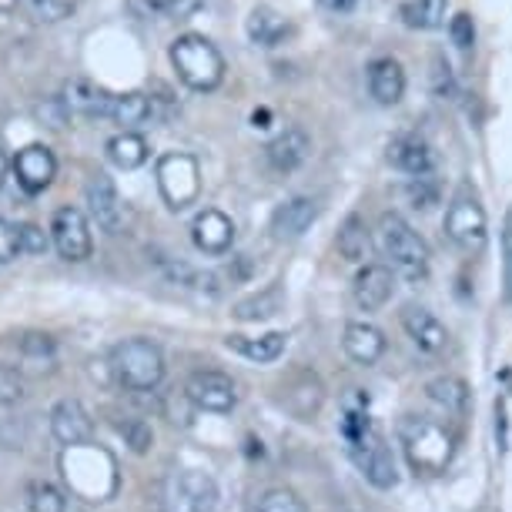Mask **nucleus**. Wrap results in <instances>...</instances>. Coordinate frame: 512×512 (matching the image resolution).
<instances>
[{"label": "nucleus", "instance_id": "nucleus-1", "mask_svg": "<svg viewBox=\"0 0 512 512\" xmlns=\"http://www.w3.org/2000/svg\"><path fill=\"white\" fill-rule=\"evenodd\" d=\"M342 439L345 449H349L352 462L359 466L365 482L382 492H389L399 486V466H395V456L385 442L382 429L375 425V419L365 409H345L342 415Z\"/></svg>", "mask_w": 512, "mask_h": 512}, {"label": "nucleus", "instance_id": "nucleus-2", "mask_svg": "<svg viewBox=\"0 0 512 512\" xmlns=\"http://www.w3.org/2000/svg\"><path fill=\"white\" fill-rule=\"evenodd\" d=\"M395 436H399L405 462L412 466L415 476H439L456 459V436H452V429L429 419V415H402Z\"/></svg>", "mask_w": 512, "mask_h": 512}, {"label": "nucleus", "instance_id": "nucleus-3", "mask_svg": "<svg viewBox=\"0 0 512 512\" xmlns=\"http://www.w3.org/2000/svg\"><path fill=\"white\" fill-rule=\"evenodd\" d=\"M375 235H379V248H382V255L389 258L392 272H399L405 282H412V285L429 278V265H432L429 245H425L419 231L402 215L385 211L379 218V231H375Z\"/></svg>", "mask_w": 512, "mask_h": 512}, {"label": "nucleus", "instance_id": "nucleus-4", "mask_svg": "<svg viewBox=\"0 0 512 512\" xmlns=\"http://www.w3.org/2000/svg\"><path fill=\"white\" fill-rule=\"evenodd\" d=\"M171 64L191 91H215L225 81V57L201 34H181L171 44Z\"/></svg>", "mask_w": 512, "mask_h": 512}, {"label": "nucleus", "instance_id": "nucleus-5", "mask_svg": "<svg viewBox=\"0 0 512 512\" xmlns=\"http://www.w3.org/2000/svg\"><path fill=\"white\" fill-rule=\"evenodd\" d=\"M111 369L118 382L131 392H151L164 379V355L148 338H128L111 355Z\"/></svg>", "mask_w": 512, "mask_h": 512}, {"label": "nucleus", "instance_id": "nucleus-6", "mask_svg": "<svg viewBox=\"0 0 512 512\" xmlns=\"http://www.w3.org/2000/svg\"><path fill=\"white\" fill-rule=\"evenodd\" d=\"M446 238L466 255H479L489 241V218L479 195L469 185H462L449 201L446 211Z\"/></svg>", "mask_w": 512, "mask_h": 512}, {"label": "nucleus", "instance_id": "nucleus-7", "mask_svg": "<svg viewBox=\"0 0 512 512\" xmlns=\"http://www.w3.org/2000/svg\"><path fill=\"white\" fill-rule=\"evenodd\" d=\"M164 512H218V482L201 469H181L164 482Z\"/></svg>", "mask_w": 512, "mask_h": 512}, {"label": "nucleus", "instance_id": "nucleus-8", "mask_svg": "<svg viewBox=\"0 0 512 512\" xmlns=\"http://www.w3.org/2000/svg\"><path fill=\"white\" fill-rule=\"evenodd\" d=\"M158 188L164 201H168V208L185 211L188 205H195L201 191L198 161L185 151H171L158 158Z\"/></svg>", "mask_w": 512, "mask_h": 512}, {"label": "nucleus", "instance_id": "nucleus-9", "mask_svg": "<svg viewBox=\"0 0 512 512\" xmlns=\"http://www.w3.org/2000/svg\"><path fill=\"white\" fill-rule=\"evenodd\" d=\"M51 241H54V248L61 251V258H67V262H84V258H91V248H94L88 218H84L77 208H57L54 211Z\"/></svg>", "mask_w": 512, "mask_h": 512}, {"label": "nucleus", "instance_id": "nucleus-10", "mask_svg": "<svg viewBox=\"0 0 512 512\" xmlns=\"http://www.w3.org/2000/svg\"><path fill=\"white\" fill-rule=\"evenodd\" d=\"M278 402H282L298 422H312L315 415L322 412V405H325V385H322V379H318L315 372L298 369L292 379L282 385Z\"/></svg>", "mask_w": 512, "mask_h": 512}, {"label": "nucleus", "instance_id": "nucleus-11", "mask_svg": "<svg viewBox=\"0 0 512 512\" xmlns=\"http://www.w3.org/2000/svg\"><path fill=\"white\" fill-rule=\"evenodd\" d=\"M185 395L191 405H198L205 412H231L238 402L235 382L225 372H195L185 385Z\"/></svg>", "mask_w": 512, "mask_h": 512}, {"label": "nucleus", "instance_id": "nucleus-12", "mask_svg": "<svg viewBox=\"0 0 512 512\" xmlns=\"http://www.w3.org/2000/svg\"><path fill=\"white\" fill-rule=\"evenodd\" d=\"M389 161L409 178H425L436 171V151H432V144L425 141L422 134H412V131L395 134L389 141Z\"/></svg>", "mask_w": 512, "mask_h": 512}, {"label": "nucleus", "instance_id": "nucleus-13", "mask_svg": "<svg viewBox=\"0 0 512 512\" xmlns=\"http://www.w3.org/2000/svg\"><path fill=\"white\" fill-rule=\"evenodd\" d=\"M399 318H402L405 335L412 338V345H415L419 352H425V355L446 352V345H449V328L442 325L439 318L429 312V308H422V305H405Z\"/></svg>", "mask_w": 512, "mask_h": 512}, {"label": "nucleus", "instance_id": "nucleus-14", "mask_svg": "<svg viewBox=\"0 0 512 512\" xmlns=\"http://www.w3.org/2000/svg\"><path fill=\"white\" fill-rule=\"evenodd\" d=\"M395 292V272L389 265H362V272L352 282V298L362 312H379L382 305H389V298Z\"/></svg>", "mask_w": 512, "mask_h": 512}, {"label": "nucleus", "instance_id": "nucleus-15", "mask_svg": "<svg viewBox=\"0 0 512 512\" xmlns=\"http://www.w3.org/2000/svg\"><path fill=\"white\" fill-rule=\"evenodd\" d=\"M308 154H312V138H308L305 128H285L278 138L265 148V158H268V168L278 171V175H292L298 171L302 164L308 161Z\"/></svg>", "mask_w": 512, "mask_h": 512}, {"label": "nucleus", "instance_id": "nucleus-16", "mask_svg": "<svg viewBox=\"0 0 512 512\" xmlns=\"http://www.w3.org/2000/svg\"><path fill=\"white\" fill-rule=\"evenodd\" d=\"M318 215H322V205H318V198H305V195L288 198L285 205L275 208V215H272V235L278 241L302 238L305 231L318 221Z\"/></svg>", "mask_w": 512, "mask_h": 512}, {"label": "nucleus", "instance_id": "nucleus-17", "mask_svg": "<svg viewBox=\"0 0 512 512\" xmlns=\"http://www.w3.org/2000/svg\"><path fill=\"white\" fill-rule=\"evenodd\" d=\"M51 432H54V439L64 442L67 449H77L91 439L94 422H91V415L81 402L64 399V402H57L54 412H51Z\"/></svg>", "mask_w": 512, "mask_h": 512}, {"label": "nucleus", "instance_id": "nucleus-18", "mask_svg": "<svg viewBox=\"0 0 512 512\" xmlns=\"http://www.w3.org/2000/svg\"><path fill=\"white\" fill-rule=\"evenodd\" d=\"M191 238H195L198 251H205V255H225L235 245V221L225 211L205 208L195 218V225H191Z\"/></svg>", "mask_w": 512, "mask_h": 512}, {"label": "nucleus", "instance_id": "nucleus-19", "mask_svg": "<svg viewBox=\"0 0 512 512\" xmlns=\"http://www.w3.org/2000/svg\"><path fill=\"white\" fill-rule=\"evenodd\" d=\"M14 171H17L21 188L37 195V191L51 188V181L57 175V161H54L51 148H44V144H31V148H24L14 158Z\"/></svg>", "mask_w": 512, "mask_h": 512}, {"label": "nucleus", "instance_id": "nucleus-20", "mask_svg": "<svg viewBox=\"0 0 512 512\" xmlns=\"http://www.w3.org/2000/svg\"><path fill=\"white\" fill-rule=\"evenodd\" d=\"M342 349L352 362L375 365L385 355V349H389V342H385L382 328H375L372 322H349L342 335Z\"/></svg>", "mask_w": 512, "mask_h": 512}, {"label": "nucleus", "instance_id": "nucleus-21", "mask_svg": "<svg viewBox=\"0 0 512 512\" xmlns=\"http://www.w3.org/2000/svg\"><path fill=\"white\" fill-rule=\"evenodd\" d=\"M369 94L382 108H395L405 94V71L395 57H375L369 64Z\"/></svg>", "mask_w": 512, "mask_h": 512}, {"label": "nucleus", "instance_id": "nucleus-22", "mask_svg": "<svg viewBox=\"0 0 512 512\" xmlns=\"http://www.w3.org/2000/svg\"><path fill=\"white\" fill-rule=\"evenodd\" d=\"M88 205H91L94 221H98L104 231H118L121 228L124 205H121L118 188H114V181L108 175H94L91 178V185H88Z\"/></svg>", "mask_w": 512, "mask_h": 512}, {"label": "nucleus", "instance_id": "nucleus-23", "mask_svg": "<svg viewBox=\"0 0 512 512\" xmlns=\"http://www.w3.org/2000/svg\"><path fill=\"white\" fill-rule=\"evenodd\" d=\"M225 345L231 352H238L241 359L248 362H258V365H268V362H278L285 355V345H288V335L285 332H265V335H228Z\"/></svg>", "mask_w": 512, "mask_h": 512}, {"label": "nucleus", "instance_id": "nucleus-24", "mask_svg": "<svg viewBox=\"0 0 512 512\" xmlns=\"http://www.w3.org/2000/svg\"><path fill=\"white\" fill-rule=\"evenodd\" d=\"M61 101L67 111H77V114H84V118H111V108H114V94H108L91 81L67 84Z\"/></svg>", "mask_w": 512, "mask_h": 512}, {"label": "nucleus", "instance_id": "nucleus-25", "mask_svg": "<svg viewBox=\"0 0 512 512\" xmlns=\"http://www.w3.org/2000/svg\"><path fill=\"white\" fill-rule=\"evenodd\" d=\"M425 399L449 419H462L469 412V385L456 375H439V379L425 385Z\"/></svg>", "mask_w": 512, "mask_h": 512}, {"label": "nucleus", "instance_id": "nucleus-26", "mask_svg": "<svg viewBox=\"0 0 512 512\" xmlns=\"http://www.w3.org/2000/svg\"><path fill=\"white\" fill-rule=\"evenodd\" d=\"M245 31L251 37V44L258 47H275L285 41L288 34V21L278 11H272V7H255V11L248 14L245 21Z\"/></svg>", "mask_w": 512, "mask_h": 512}, {"label": "nucleus", "instance_id": "nucleus-27", "mask_svg": "<svg viewBox=\"0 0 512 512\" xmlns=\"http://www.w3.org/2000/svg\"><path fill=\"white\" fill-rule=\"evenodd\" d=\"M338 255L345 258V262L352 265H365V258L372 255V235L369 228H365V221L359 215H349L345 218L342 231H338Z\"/></svg>", "mask_w": 512, "mask_h": 512}, {"label": "nucleus", "instance_id": "nucleus-28", "mask_svg": "<svg viewBox=\"0 0 512 512\" xmlns=\"http://www.w3.org/2000/svg\"><path fill=\"white\" fill-rule=\"evenodd\" d=\"M108 158H111L114 168L134 171L148 161V141H144L141 134H131V131L114 134V138L108 141Z\"/></svg>", "mask_w": 512, "mask_h": 512}, {"label": "nucleus", "instance_id": "nucleus-29", "mask_svg": "<svg viewBox=\"0 0 512 512\" xmlns=\"http://www.w3.org/2000/svg\"><path fill=\"white\" fill-rule=\"evenodd\" d=\"M446 7L449 0H405L399 14L412 31H436L446 21Z\"/></svg>", "mask_w": 512, "mask_h": 512}, {"label": "nucleus", "instance_id": "nucleus-30", "mask_svg": "<svg viewBox=\"0 0 512 512\" xmlns=\"http://www.w3.org/2000/svg\"><path fill=\"white\" fill-rule=\"evenodd\" d=\"M282 288L272 285V288H265V292H258V295H248V298H241V302L235 305V315L238 322H265V318H272L282 312Z\"/></svg>", "mask_w": 512, "mask_h": 512}, {"label": "nucleus", "instance_id": "nucleus-31", "mask_svg": "<svg viewBox=\"0 0 512 512\" xmlns=\"http://www.w3.org/2000/svg\"><path fill=\"white\" fill-rule=\"evenodd\" d=\"M111 118L118 124H128V128H134V124H144V121L154 118V101L148 98V94H141V91L114 94Z\"/></svg>", "mask_w": 512, "mask_h": 512}, {"label": "nucleus", "instance_id": "nucleus-32", "mask_svg": "<svg viewBox=\"0 0 512 512\" xmlns=\"http://www.w3.org/2000/svg\"><path fill=\"white\" fill-rule=\"evenodd\" d=\"M27 506H31V512H71L74 502L51 482H31L27 486Z\"/></svg>", "mask_w": 512, "mask_h": 512}, {"label": "nucleus", "instance_id": "nucleus-33", "mask_svg": "<svg viewBox=\"0 0 512 512\" xmlns=\"http://www.w3.org/2000/svg\"><path fill=\"white\" fill-rule=\"evenodd\" d=\"M251 512H308V506L295 489L278 486V489L262 492V496L255 499V506H251Z\"/></svg>", "mask_w": 512, "mask_h": 512}, {"label": "nucleus", "instance_id": "nucleus-34", "mask_svg": "<svg viewBox=\"0 0 512 512\" xmlns=\"http://www.w3.org/2000/svg\"><path fill=\"white\" fill-rule=\"evenodd\" d=\"M164 272L171 275V282H178V285H185V288H195V292H208V295H218V278L211 275V272H198V268H191V265H164Z\"/></svg>", "mask_w": 512, "mask_h": 512}, {"label": "nucleus", "instance_id": "nucleus-35", "mask_svg": "<svg viewBox=\"0 0 512 512\" xmlns=\"http://www.w3.org/2000/svg\"><path fill=\"white\" fill-rule=\"evenodd\" d=\"M138 7L148 17H178V21H185V17L205 7V0H138Z\"/></svg>", "mask_w": 512, "mask_h": 512}, {"label": "nucleus", "instance_id": "nucleus-36", "mask_svg": "<svg viewBox=\"0 0 512 512\" xmlns=\"http://www.w3.org/2000/svg\"><path fill=\"white\" fill-rule=\"evenodd\" d=\"M405 198H409V205H412L415 211H432V208L439 205L442 188H439V181L432 178V175L412 178L409 185H405Z\"/></svg>", "mask_w": 512, "mask_h": 512}, {"label": "nucleus", "instance_id": "nucleus-37", "mask_svg": "<svg viewBox=\"0 0 512 512\" xmlns=\"http://www.w3.org/2000/svg\"><path fill=\"white\" fill-rule=\"evenodd\" d=\"M118 436L128 442L131 452H138V456H144L151 446H154V432H151V425L148 422H141V419H124L118 422Z\"/></svg>", "mask_w": 512, "mask_h": 512}, {"label": "nucleus", "instance_id": "nucleus-38", "mask_svg": "<svg viewBox=\"0 0 512 512\" xmlns=\"http://www.w3.org/2000/svg\"><path fill=\"white\" fill-rule=\"evenodd\" d=\"M502 285H506V302L512 305V205L502 218Z\"/></svg>", "mask_w": 512, "mask_h": 512}, {"label": "nucleus", "instance_id": "nucleus-39", "mask_svg": "<svg viewBox=\"0 0 512 512\" xmlns=\"http://www.w3.org/2000/svg\"><path fill=\"white\" fill-rule=\"evenodd\" d=\"M449 37H452V44H456L462 54H469L472 47H476V24H472V17L466 11L456 14L449 21Z\"/></svg>", "mask_w": 512, "mask_h": 512}, {"label": "nucleus", "instance_id": "nucleus-40", "mask_svg": "<svg viewBox=\"0 0 512 512\" xmlns=\"http://www.w3.org/2000/svg\"><path fill=\"white\" fill-rule=\"evenodd\" d=\"M432 88L442 101H456V77H452V67L442 57L432 61Z\"/></svg>", "mask_w": 512, "mask_h": 512}, {"label": "nucleus", "instance_id": "nucleus-41", "mask_svg": "<svg viewBox=\"0 0 512 512\" xmlns=\"http://www.w3.org/2000/svg\"><path fill=\"white\" fill-rule=\"evenodd\" d=\"M17 241H21V251H27V255H44L47 245H51L37 225H17Z\"/></svg>", "mask_w": 512, "mask_h": 512}, {"label": "nucleus", "instance_id": "nucleus-42", "mask_svg": "<svg viewBox=\"0 0 512 512\" xmlns=\"http://www.w3.org/2000/svg\"><path fill=\"white\" fill-rule=\"evenodd\" d=\"M21 399H24L21 375L11 372V369H0V402L11 405V402H21Z\"/></svg>", "mask_w": 512, "mask_h": 512}, {"label": "nucleus", "instance_id": "nucleus-43", "mask_svg": "<svg viewBox=\"0 0 512 512\" xmlns=\"http://www.w3.org/2000/svg\"><path fill=\"white\" fill-rule=\"evenodd\" d=\"M17 251H21V241H17V228L7 225V221L0 218V265L11 262V258H17Z\"/></svg>", "mask_w": 512, "mask_h": 512}, {"label": "nucleus", "instance_id": "nucleus-44", "mask_svg": "<svg viewBox=\"0 0 512 512\" xmlns=\"http://www.w3.org/2000/svg\"><path fill=\"white\" fill-rule=\"evenodd\" d=\"M34 7L44 21H61V17L71 14V0H34Z\"/></svg>", "mask_w": 512, "mask_h": 512}, {"label": "nucleus", "instance_id": "nucleus-45", "mask_svg": "<svg viewBox=\"0 0 512 512\" xmlns=\"http://www.w3.org/2000/svg\"><path fill=\"white\" fill-rule=\"evenodd\" d=\"M496 439H499V449L506 452L509 449V409L506 402H496Z\"/></svg>", "mask_w": 512, "mask_h": 512}, {"label": "nucleus", "instance_id": "nucleus-46", "mask_svg": "<svg viewBox=\"0 0 512 512\" xmlns=\"http://www.w3.org/2000/svg\"><path fill=\"white\" fill-rule=\"evenodd\" d=\"M24 352H31V355H51L54 352V342L47 335H31V338H24Z\"/></svg>", "mask_w": 512, "mask_h": 512}, {"label": "nucleus", "instance_id": "nucleus-47", "mask_svg": "<svg viewBox=\"0 0 512 512\" xmlns=\"http://www.w3.org/2000/svg\"><path fill=\"white\" fill-rule=\"evenodd\" d=\"M318 4H322L325 11H332V14H349V11H355V4H359V0H318Z\"/></svg>", "mask_w": 512, "mask_h": 512}, {"label": "nucleus", "instance_id": "nucleus-48", "mask_svg": "<svg viewBox=\"0 0 512 512\" xmlns=\"http://www.w3.org/2000/svg\"><path fill=\"white\" fill-rule=\"evenodd\" d=\"M268 118H272V114H268V111H255V114H251V121H255V128H268Z\"/></svg>", "mask_w": 512, "mask_h": 512}, {"label": "nucleus", "instance_id": "nucleus-49", "mask_svg": "<svg viewBox=\"0 0 512 512\" xmlns=\"http://www.w3.org/2000/svg\"><path fill=\"white\" fill-rule=\"evenodd\" d=\"M4 178H7V154L0 151V185H4Z\"/></svg>", "mask_w": 512, "mask_h": 512}, {"label": "nucleus", "instance_id": "nucleus-50", "mask_svg": "<svg viewBox=\"0 0 512 512\" xmlns=\"http://www.w3.org/2000/svg\"><path fill=\"white\" fill-rule=\"evenodd\" d=\"M17 0H0V11H14Z\"/></svg>", "mask_w": 512, "mask_h": 512}]
</instances>
